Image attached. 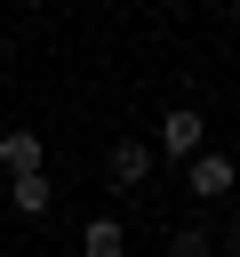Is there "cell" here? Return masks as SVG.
Wrapping results in <instances>:
<instances>
[{
	"mask_svg": "<svg viewBox=\"0 0 240 257\" xmlns=\"http://www.w3.org/2000/svg\"><path fill=\"white\" fill-rule=\"evenodd\" d=\"M0 169L8 177H40L48 169V137L40 128H0Z\"/></svg>",
	"mask_w": 240,
	"mask_h": 257,
	"instance_id": "obj_4",
	"label": "cell"
},
{
	"mask_svg": "<svg viewBox=\"0 0 240 257\" xmlns=\"http://www.w3.org/2000/svg\"><path fill=\"white\" fill-rule=\"evenodd\" d=\"M224 257H240V225H232V241H224Z\"/></svg>",
	"mask_w": 240,
	"mask_h": 257,
	"instance_id": "obj_8",
	"label": "cell"
},
{
	"mask_svg": "<svg viewBox=\"0 0 240 257\" xmlns=\"http://www.w3.org/2000/svg\"><path fill=\"white\" fill-rule=\"evenodd\" d=\"M104 177H112L120 193H136V185H152V145H144V137H120V145L104 153Z\"/></svg>",
	"mask_w": 240,
	"mask_h": 257,
	"instance_id": "obj_3",
	"label": "cell"
},
{
	"mask_svg": "<svg viewBox=\"0 0 240 257\" xmlns=\"http://www.w3.org/2000/svg\"><path fill=\"white\" fill-rule=\"evenodd\" d=\"M232 201H240V193H232Z\"/></svg>",
	"mask_w": 240,
	"mask_h": 257,
	"instance_id": "obj_10",
	"label": "cell"
},
{
	"mask_svg": "<svg viewBox=\"0 0 240 257\" xmlns=\"http://www.w3.org/2000/svg\"><path fill=\"white\" fill-rule=\"evenodd\" d=\"M168 257H216V241H208V233H200V225H184V233H176V241H168Z\"/></svg>",
	"mask_w": 240,
	"mask_h": 257,
	"instance_id": "obj_7",
	"label": "cell"
},
{
	"mask_svg": "<svg viewBox=\"0 0 240 257\" xmlns=\"http://www.w3.org/2000/svg\"><path fill=\"white\" fill-rule=\"evenodd\" d=\"M232 24H240V8H232Z\"/></svg>",
	"mask_w": 240,
	"mask_h": 257,
	"instance_id": "obj_9",
	"label": "cell"
},
{
	"mask_svg": "<svg viewBox=\"0 0 240 257\" xmlns=\"http://www.w3.org/2000/svg\"><path fill=\"white\" fill-rule=\"evenodd\" d=\"M192 153H208V120L192 112V104H168L160 112V137H152V161H192Z\"/></svg>",
	"mask_w": 240,
	"mask_h": 257,
	"instance_id": "obj_1",
	"label": "cell"
},
{
	"mask_svg": "<svg viewBox=\"0 0 240 257\" xmlns=\"http://www.w3.org/2000/svg\"><path fill=\"white\" fill-rule=\"evenodd\" d=\"M8 209H16V217H32V225H40V217H48V209H56V185H48V169H40V177H8Z\"/></svg>",
	"mask_w": 240,
	"mask_h": 257,
	"instance_id": "obj_6",
	"label": "cell"
},
{
	"mask_svg": "<svg viewBox=\"0 0 240 257\" xmlns=\"http://www.w3.org/2000/svg\"><path fill=\"white\" fill-rule=\"evenodd\" d=\"M80 257H128V225H120L112 209H96V217L80 225Z\"/></svg>",
	"mask_w": 240,
	"mask_h": 257,
	"instance_id": "obj_5",
	"label": "cell"
},
{
	"mask_svg": "<svg viewBox=\"0 0 240 257\" xmlns=\"http://www.w3.org/2000/svg\"><path fill=\"white\" fill-rule=\"evenodd\" d=\"M184 193H192V201H232V193H240V169H232L224 153H192V161H184Z\"/></svg>",
	"mask_w": 240,
	"mask_h": 257,
	"instance_id": "obj_2",
	"label": "cell"
}]
</instances>
